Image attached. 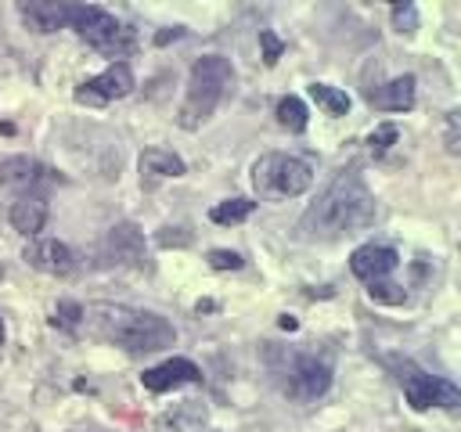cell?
<instances>
[{
  "label": "cell",
  "mask_w": 461,
  "mask_h": 432,
  "mask_svg": "<svg viewBox=\"0 0 461 432\" xmlns=\"http://www.w3.org/2000/svg\"><path fill=\"white\" fill-rule=\"evenodd\" d=\"M396 263H400V256H396V248H389V245H360V248H353V256H349V270L364 281V284H375V281H389V274L396 270Z\"/></svg>",
  "instance_id": "11"
},
{
  "label": "cell",
  "mask_w": 461,
  "mask_h": 432,
  "mask_svg": "<svg viewBox=\"0 0 461 432\" xmlns=\"http://www.w3.org/2000/svg\"><path fill=\"white\" fill-rule=\"evenodd\" d=\"M393 367H396V382H400V389H403V396H407V403H411L414 410H429V407L454 410V407L461 403L457 385H450L447 378L429 374V371H421V367L411 364V360H400V364H393Z\"/></svg>",
  "instance_id": "7"
},
{
  "label": "cell",
  "mask_w": 461,
  "mask_h": 432,
  "mask_svg": "<svg viewBox=\"0 0 461 432\" xmlns=\"http://www.w3.org/2000/svg\"><path fill=\"white\" fill-rule=\"evenodd\" d=\"M274 115H277V122H281L288 133H303V130H306V122H310V112H306V104H303L295 94L281 97V101H277V108H274Z\"/></svg>",
  "instance_id": "19"
},
{
  "label": "cell",
  "mask_w": 461,
  "mask_h": 432,
  "mask_svg": "<svg viewBox=\"0 0 461 432\" xmlns=\"http://www.w3.org/2000/svg\"><path fill=\"white\" fill-rule=\"evenodd\" d=\"M22 259H25L32 270H40V274H54V277L72 274L76 263H79L76 252H72L65 241H58V238H29Z\"/></svg>",
  "instance_id": "9"
},
{
  "label": "cell",
  "mask_w": 461,
  "mask_h": 432,
  "mask_svg": "<svg viewBox=\"0 0 461 432\" xmlns=\"http://www.w3.org/2000/svg\"><path fill=\"white\" fill-rule=\"evenodd\" d=\"M68 29H76L94 50L108 58H122L133 50V29H126L115 14L97 4H68Z\"/></svg>",
  "instance_id": "5"
},
{
  "label": "cell",
  "mask_w": 461,
  "mask_h": 432,
  "mask_svg": "<svg viewBox=\"0 0 461 432\" xmlns=\"http://www.w3.org/2000/svg\"><path fill=\"white\" fill-rule=\"evenodd\" d=\"M0 346H4V317H0Z\"/></svg>",
  "instance_id": "30"
},
{
  "label": "cell",
  "mask_w": 461,
  "mask_h": 432,
  "mask_svg": "<svg viewBox=\"0 0 461 432\" xmlns=\"http://www.w3.org/2000/svg\"><path fill=\"white\" fill-rule=\"evenodd\" d=\"M241 263H245V259H241L238 252H230V248H212V252H209V266H212V270H241Z\"/></svg>",
  "instance_id": "26"
},
{
  "label": "cell",
  "mask_w": 461,
  "mask_h": 432,
  "mask_svg": "<svg viewBox=\"0 0 461 432\" xmlns=\"http://www.w3.org/2000/svg\"><path fill=\"white\" fill-rule=\"evenodd\" d=\"M418 97V79L414 76H396L375 90H367V104L382 108V112H411Z\"/></svg>",
  "instance_id": "14"
},
{
  "label": "cell",
  "mask_w": 461,
  "mask_h": 432,
  "mask_svg": "<svg viewBox=\"0 0 461 432\" xmlns=\"http://www.w3.org/2000/svg\"><path fill=\"white\" fill-rule=\"evenodd\" d=\"M137 166H140V180H144V184L176 180V176L187 173L184 158L173 155V151H166V148H148V151H140V162H137Z\"/></svg>",
  "instance_id": "15"
},
{
  "label": "cell",
  "mask_w": 461,
  "mask_h": 432,
  "mask_svg": "<svg viewBox=\"0 0 461 432\" xmlns=\"http://www.w3.org/2000/svg\"><path fill=\"white\" fill-rule=\"evenodd\" d=\"M0 184H4V187H18V191H25V194H36L40 187L58 184V173L47 169L43 162L29 158V155H14V158H4V162H0Z\"/></svg>",
  "instance_id": "10"
},
{
  "label": "cell",
  "mask_w": 461,
  "mask_h": 432,
  "mask_svg": "<svg viewBox=\"0 0 461 432\" xmlns=\"http://www.w3.org/2000/svg\"><path fill=\"white\" fill-rule=\"evenodd\" d=\"M270 371L281 382V392H288L292 400H317L331 389V371L324 360L310 356V353H281L270 360Z\"/></svg>",
  "instance_id": "6"
},
{
  "label": "cell",
  "mask_w": 461,
  "mask_h": 432,
  "mask_svg": "<svg viewBox=\"0 0 461 432\" xmlns=\"http://www.w3.org/2000/svg\"><path fill=\"white\" fill-rule=\"evenodd\" d=\"M7 216H11V227L18 234L40 238V230L47 223V202H43V194H22V198L11 202V212Z\"/></svg>",
  "instance_id": "16"
},
{
  "label": "cell",
  "mask_w": 461,
  "mask_h": 432,
  "mask_svg": "<svg viewBox=\"0 0 461 432\" xmlns=\"http://www.w3.org/2000/svg\"><path fill=\"white\" fill-rule=\"evenodd\" d=\"M375 223V194L367 191L357 166H346L331 176V184L317 194V202L299 220V238L306 241H335L357 234Z\"/></svg>",
  "instance_id": "1"
},
{
  "label": "cell",
  "mask_w": 461,
  "mask_h": 432,
  "mask_svg": "<svg viewBox=\"0 0 461 432\" xmlns=\"http://www.w3.org/2000/svg\"><path fill=\"white\" fill-rule=\"evenodd\" d=\"M447 148L457 151V112H450V130H447Z\"/></svg>",
  "instance_id": "28"
},
{
  "label": "cell",
  "mask_w": 461,
  "mask_h": 432,
  "mask_svg": "<svg viewBox=\"0 0 461 432\" xmlns=\"http://www.w3.org/2000/svg\"><path fill=\"white\" fill-rule=\"evenodd\" d=\"M130 90H133V72H130V65H126V61H112L104 72H97V76H90L86 83L76 86V104H90V108L112 104V101L126 97Z\"/></svg>",
  "instance_id": "8"
},
{
  "label": "cell",
  "mask_w": 461,
  "mask_h": 432,
  "mask_svg": "<svg viewBox=\"0 0 461 432\" xmlns=\"http://www.w3.org/2000/svg\"><path fill=\"white\" fill-rule=\"evenodd\" d=\"M396 137H400V130H396L393 122H382V126H375V130H371V137H367V148H371V155H385V151H389V144H396Z\"/></svg>",
  "instance_id": "22"
},
{
  "label": "cell",
  "mask_w": 461,
  "mask_h": 432,
  "mask_svg": "<svg viewBox=\"0 0 461 432\" xmlns=\"http://www.w3.org/2000/svg\"><path fill=\"white\" fill-rule=\"evenodd\" d=\"M194 382H202V371L184 356H169V360H162V364H155L140 374V385L148 392H169V389L194 385Z\"/></svg>",
  "instance_id": "12"
},
{
  "label": "cell",
  "mask_w": 461,
  "mask_h": 432,
  "mask_svg": "<svg viewBox=\"0 0 461 432\" xmlns=\"http://www.w3.org/2000/svg\"><path fill=\"white\" fill-rule=\"evenodd\" d=\"M252 209H256V202H252V198H223V202H216V205L209 209V220H212V223H220V227H234V223L249 220V216H252Z\"/></svg>",
  "instance_id": "18"
},
{
  "label": "cell",
  "mask_w": 461,
  "mask_h": 432,
  "mask_svg": "<svg viewBox=\"0 0 461 432\" xmlns=\"http://www.w3.org/2000/svg\"><path fill=\"white\" fill-rule=\"evenodd\" d=\"M94 338L112 342L126 353H158L166 346L176 342V328L151 313V310H137L126 302H90L83 306V324Z\"/></svg>",
  "instance_id": "2"
},
{
  "label": "cell",
  "mask_w": 461,
  "mask_h": 432,
  "mask_svg": "<svg viewBox=\"0 0 461 432\" xmlns=\"http://www.w3.org/2000/svg\"><path fill=\"white\" fill-rule=\"evenodd\" d=\"M310 97H313L328 115H346V112H349L346 90H339V86H331V83H310Z\"/></svg>",
  "instance_id": "20"
},
{
  "label": "cell",
  "mask_w": 461,
  "mask_h": 432,
  "mask_svg": "<svg viewBox=\"0 0 461 432\" xmlns=\"http://www.w3.org/2000/svg\"><path fill=\"white\" fill-rule=\"evenodd\" d=\"M393 29L411 36V32L418 29V7H414V4H396V7H393Z\"/></svg>",
  "instance_id": "24"
},
{
  "label": "cell",
  "mask_w": 461,
  "mask_h": 432,
  "mask_svg": "<svg viewBox=\"0 0 461 432\" xmlns=\"http://www.w3.org/2000/svg\"><path fill=\"white\" fill-rule=\"evenodd\" d=\"M259 43H263V65H277V58H281V50H285V43L270 32V29H259Z\"/></svg>",
  "instance_id": "25"
},
{
  "label": "cell",
  "mask_w": 461,
  "mask_h": 432,
  "mask_svg": "<svg viewBox=\"0 0 461 432\" xmlns=\"http://www.w3.org/2000/svg\"><path fill=\"white\" fill-rule=\"evenodd\" d=\"M180 227H162V234L155 238L162 248H169V245H191V234H176Z\"/></svg>",
  "instance_id": "27"
},
{
  "label": "cell",
  "mask_w": 461,
  "mask_h": 432,
  "mask_svg": "<svg viewBox=\"0 0 461 432\" xmlns=\"http://www.w3.org/2000/svg\"><path fill=\"white\" fill-rule=\"evenodd\" d=\"M367 295H371L375 302H389V306H396V302L407 299V292H403L400 284H393V281H375V284H367Z\"/></svg>",
  "instance_id": "23"
},
{
  "label": "cell",
  "mask_w": 461,
  "mask_h": 432,
  "mask_svg": "<svg viewBox=\"0 0 461 432\" xmlns=\"http://www.w3.org/2000/svg\"><path fill=\"white\" fill-rule=\"evenodd\" d=\"M230 86H234V68L227 58H220V54L198 58L187 72V90H184V101L176 112L180 130H198L202 122H209L212 112L230 94Z\"/></svg>",
  "instance_id": "3"
},
{
  "label": "cell",
  "mask_w": 461,
  "mask_h": 432,
  "mask_svg": "<svg viewBox=\"0 0 461 432\" xmlns=\"http://www.w3.org/2000/svg\"><path fill=\"white\" fill-rule=\"evenodd\" d=\"M50 324H54V328H65V331H79V324H83V306L72 302V299H61V302L54 306Z\"/></svg>",
  "instance_id": "21"
},
{
  "label": "cell",
  "mask_w": 461,
  "mask_h": 432,
  "mask_svg": "<svg viewBox=\"0 0 461 432\" xmlns=\"http://www.w3.org/2000/svg\"><path fill=\"white\" fill-rule=\"evenodd\" d=\"M104 248L112 252L115 263H126V266H144V238L137 234L133 223H119L108 230V241Z\"/></svg>",
  "instance_id": "17"
},
{
  "label": "cell",
  "mask_w": 461,
  "mask_h": 432,
  "mask_svg": "<svg viewBox=\"0 0 461 432\" xmlns=\"http://www.w3.org/2000/svg\"><path fill=\"white\" fill-rule=\"evenodd\" d=\"M176 36H184V29H173V32H158V36H155V43H169V40H176Z\"/></svg>",
  "instance_id": "29"
},
{
  "label": "cell",
  "mask_w": 461,
  "mask_h": 432,
  "mask_svg": "<svg viewBox=\"0 0 461 432\" xmlns=\"http://www.w3.org/2000/svg\"><path fill=\"white\" fill-rule=\"evenodd\" d=\"M313 184V166L288 151H267L252 162V187L263 202L299 198Z\"/></svg>",
  "instance_id": "4"
},
{
  "label": "cell",
  "mask_w": 461,
  "mask_h": 432,
  "mask_svg": "<svg viewBox=\"0 0 461 432\" xmlns=\"http://www.w3.org/2000/svg\"><path fill=\"white\" fill-rule=\"evenodd\" d=\"M22 22L32 32H58L68 29V4L65 0H22L18 4Z\"/></svg>",
  "instance_id": "13"
}]
</instances>
